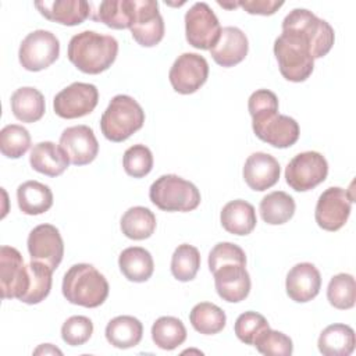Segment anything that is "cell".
Listing matches in <instances>:
<instances>
[{"label":"cell","mask_w":356,"mask_h":356,"mask_svg":"<svg viewBox=\"0 0 356 356\" xmlns=\"http://www.w3.org/2000/svg\"><path fill=\"white\" fill-rule=\"evenodd\" d=\"M118 53V42L111 35L83 31L71 38L68 60L85 74H100L111 67Z\"/></svg>","instance_id":"1"},{"label":"cell","mask_w":356,"mask_h":356,"mask_svg":"<svg viewBox=\"0 0 356 356\" xmlns=\"http://www.w3.org/2000/svg\"><path fill=\"white\" fill-rule=\"evenodd\" d=\"M64 298L78 306L99 307L108 296V282L92 264L79 263L68 268L63 278Z\"/></svg>","instance_id":"2"},{"label":"cell","mask_w":356,"mask_h":356,"mask_svg":"<svg viewBox=\"0 0 356 356\" xmlns=\"http://www.w3.org/2000/svg\"><path fill=\"white\" fill-rule=\"evenodd\" d=\"M274 54L281 75L291 82L306 81L314 68L309 42L299 33L282 31L274 42Z\"/></svg>","instance_id":"3"},{"label":"cell","mask_w":356,"mask_h":356,"mask_svg":"<svg viewBox=\"0 0 356 356\" xmlns=\"http://www.w3.org/2000/svg\"><path fill=\"white\" fill-rule=\"evenodd\" d=\"M143 122L145 111L140 104L128 95H117L100 118V129L108 140L124 142L139 131Z\"/></svg>","instance_id":"4"},{"label":"cell","mask_w":356,"mask_h":356,"mask_svg":"<svg viewBox=\"0 0 356 356\" xmlns=\"http://www.w3.org/2000/svg\"><path fill=\"white\" fill-rule=\"evenodd\" d=\"M149 197L163 211H192L200 204L199 189L175 174L159 177L150 185Z\"/></svg>","instance_id":"5"},{"label":"cell","mask_w":356,"mask_h":356,"mask_svg":"<svg viewBox=\"0 0 356 356\" xmlns=\"http://www.w3.org/2000/svg\"><path fill=\"white\" fill-rule=\"evenodd\" d=\"M282 31L302 35L309 42L313 58L324 57L335 40L332 26L306 8L292 10L282 21Z\"/></svg>","instance_id":"6"},{"label":"cell","mask_w":356,"mask_h":356,"mask_svg":"<svg viewBox=\"0 0 356 356\" xmlns=\"http://www.w3.org/2000/svg\"><path fill=\"white\" fill-rule=\"evenodd\" d=\"M252 127L254 135L278 149H285L296 143L299 139L298 122L284 114H278V110L264 111L252 117Z\"/></svg>","instance_id":"7"},{"label":"cell","mask_w":356,"mask_h":356,"mask_svg":"<svg viewBox=\"0 0 356 356\" xmlns=\"http://www.w3.org/2000/svg\"><path fill=\"white\" fill-rule=\"evenodd\" d=\"M328 163L318 152L296 154L285 168V181L296 192H306L325 181Z\"/></svg>","instance_id":"8"},{"label":"cell","mask_w":356,"mask_h":356,"mask_svg":"<svg viewBox=\"0 0 356 356\" xmlns=\"http://www.w3.org/2000/svg\"><path fill=\"white\" fill-rule=\"evenodd\" d=\"M60 54V42L54 33L38 29L28 33L21 42L18 58L28 71H42L50 67Z\"/></svg>","instance_id":"9"},{"label":"cell","mask_w":356,"mask_h":356,"mask_svg":"<svg viewBox=\"0 0 356 356\" xmlns=\"http://www.w3.org/2000/svg\"><path fill=\"white\" fill-rule=\"evenodd\" d=\"M185 33L191 46L210 50L218 40L221 26L210 6L204 1L195 3L185 14Z\"/></svg>","instance_id":"10"},{"label":"cell","mask_w":356,"mask_h":356,"mask_svg":"<svg viewBox=\"0 0 356 356\" xmlns=\"http://www.w3.org/2000/svg\"><path fill=\"white\" fill-rule=\"evenodd\" d=\"M97 102L99 92L95 85L74 82L56 95L53 108L58 117L72 120L90 114L97 106Z\"/></svg>","instance_id":"11"},{"label":"cell","mask_w":356,"mask_h":356,"mask_svg":"<svg viewBox=\"0 0 356 356\" xmlns=\"http://www.w3.org/2000/svg\"><path fill=\"white\" fill-rule=\"evenodd\" d=\"M353 196L339 186L325 189L316 204L314 218L320 228L325 231H338L345 225L350 214Z\"/></svg>","instance_id":"12"},{"label":"cell","mask_w":356,"mask_h":356,"mask_svg":"<svg viewBox=\"0 0 356 356\" xmlns=\"http://www.w3.org/2000/svg\"><path fill=\"white\" fill-rule=\"evenodd\" d=\"M132 38L143 47L159 44L164 36V21L154 0H134V19L131 24Z\"/></svg>","instance_id":"13"},{"label":"cell","mask_w":356,"mask_h":356,"mask_svg":"<svg viewBox=\"0 0 356 356\" xmlns=\"http://www.w3.org/2000/svg\"><path fill=\"white\" fill-rule=\"evenodd\" d=\"M209 64L196 53H184L172 64L168 79L172 89L181 95H191L207 81Z\"/></svg>","instance_id":"14"},{"label":"cell","mask_w":356,"mask_h":356,"mask_svg":"<svg viewBox=\"0 0 356 356\" xmlns=\"http://www.w3.org/2000/svg\"><path fill=\"white\" fill-rule=\"evenodd\" d=\"M29 285L28 266L21 253L13 246L0 249V292L3 299H21Z\"/></svg>","instance_id":"15"},{"label":"cell","mask_w":356,"mask_h":356,"mask_svg":"<svg viewBox=\"0 0 356 356\" xmlns=\"http://www.w3.org/2000/svg\"><path fill=\"white\" fill-rule=\"evenodd\" d=\"M28 252L33 261H40L53 271L64 256V242L60 231L51 224H40L28 235Z\"/></svg>","instance_id":"16"},{"label":"cell","mask_w":356,"mask_h":356,"mask_svg":"<svg viewBox=\"0 0 356 356\" xmlns=\"http://www.w3.org/2000/svg\"><path fill=\"white\" fill-rule=\"evenodd\" d=\"M60 146L74 165L92 163L99 153V143L93 129L88 125H75L63 131Z\"/></svg>","instance_id":"17"},{"label":"cell","mask_w":356,"mask_h":356,"mask_svg":"<svg viewBox=\"0 0 356 356\" xmlns=\"http://www.w3.org/2000/svg\"><path fill=\"white\" fill-rule=\"evenodd\" d=\"M214 285L218 296L229 303H238L250 292V275L246 266L229 263L218 267L214 273Z\"/></svg>","instance_id":"18"},{"label":"cell","mask_w":356,"mask_h":356,"mask_svg":"<svg viewBox=\"0 0 356 356\" xmlns=\"http://www.w3.org/2000/svg\"><path fill=\"white\" fill-rule=\"evenodd\" d=\"M280 163L268 153H252L243 165V179L253 191L263 192L274 186L280 179Z\"/></svg>","instance_id":"19"},{"label":"cell","mask_w":356,"mask_h":356,"mask_svg":"<svg viewBox=\"0 0 356 356\" xmlns=\"http://www.w3.org/2000/svg\"><path fill=\"white\" fill-rule=\"evenodd\" d=\"M285 288L288 296L298 302L305 303L314 299L321 288L320 271L312 263H298L286 274Z\"/></svg>","instance_id":"20"},{"label":"cell","mask_w":356,"mask_h":356,"mask_svg":"<svg viewBox=\"0 0 356 356\" xmlns=\"http://www.w3.org/2000/svg\"><path fill=\"white\" fill-rule=\"evenodd\" d=\"M249 50L246 35L236 26L221 28L217 43L210 49L213 60L221 67H234L245 60Z\"/></svg>","instance_id":"21"},{"label":"cell","mask_w":356,"mask_h":356,"mask_svg":"<svg viewBox=\"0 0 356 356\" xmlns=\"http://www.w3.org/2000/svg\"><path fill=\"white\" fill-rule=\"evenodd\" d=\"M35 7L49 21L74 26L90 17V3L85 0H44L36 1Z\"/></svg>","instance_id":"22"},{"label":"cell","mask_w":356,"mask_h":356,"mask_svg":"<svg viewBox=\"0 0 356 356\" xmlns=\"http://www.w3.org/2000/svg\"><path fill=\"white\" fill-rule=\"evenodd\" d=\"M29 163L40 174L58 177L68 168L70 159L61 146L53 142H39L31 150Z\"/></svg>","instance_id":"23"},{"label":"cell","mask_w":356,"mask_h":356,"mask_svg":"<svg viewBox=\"0 0 356 356\" xmlns=\"http://www.w3.org/2000/svg\"><path fill=\"white\" fill-rule=\"evenodd\" d=\"M222 228L234 235H249L257 222L254 207L242 199L228 202L220 214Z\"/></svg>","instance_id":"24"},{"label":"cell","mask_w":356,"mask_h":356,"mask_svg":"<svg viewBox=\"0 0 356 356\" xmlns=\"http://www.w3.org/2000/svg\"><path fill=\"white\" fill-rule=\"evenodd\" d=\"M317 345L324 356H349L356 345L355 331L346 324H331L321 331Z\"/></svg>","instance_id":"25"},{"label":"cell","mask_w":356,"mask_h":356,"mask_svg":"<svg viewBox=\"0 0 356 356\" xmlns=\"http://www.w3.org/2000/svg\"><path fill=\"white\" fill-rule=\"evenodd\" d=\"M118 266L124 277L132 282L147 281L154 270L150 252L140 246H131L124 249L118 257Z\"/></svg>","instance_id":"26"},{"label":"cell","mask_w":356,"mask_h":356,"mask_svg":"<svg viewBox=\"0 0 356 356\" xmlns=\"http://www.w3.org/2000/svg\"><path fill=\"white\" fill-rule=\"evenodd\" d=\"M18 207L24 214L38 216L53 206L51 189L38 181H26L17 189Z\"/></svg>","instance_id":"27"},{"label":"cell","mask_w":356,"mask_h":356,"mask_svg":"<svg viewBox=\"0 0 356 356\" xmlns=\"http://www.w3.org/2000/svg\"><path fill=\"white\" fill-rule=\"evenodd\" d=\"M143 335L142 323L134 316H117L106 325V339L118 349L136 346Z\"/></svg>","instance_id":"28"},{"label":"cell","mask_w":356,"mask_h":356,"mask_svg":"<svg viewBox=\"0 0 356 356\" xmlns=\"http://www.w3.org/2000/svg\"><path fill=\"white\" fill-rule=\"evenodd\" d=\"M10 102L14 117L22 122L39 121L46 110L43 95L32 86H24L17 89L11 95Z\"/></svg>","instance_id":"29"},{"label":"cell","mask_w":356,"mask_h":356,"mask_svg":"<svg viewBox=\"0 0 356 356\" xmlns=\"http://www.w3.org/2000/svg\"><path fill=\"white\" fill-rule=\"evenodd\" d=\"M90 18L113 29L131 28L134 19V0H104L90 11Z\"/></svg>","instance_id":"30"},{"label":"cell","mask_w":356,"mask_h":356,"mask_svg":"<svg viewBox=\"0 0 356 356\" xmlns=\"http://www.w3.org/2000/svg\"><path fill=\"white\" fill-rule=\"evenodd\" d=\"M295 200L282 191H274L266 195L260 202V216L270 225H281L289 221L295 213Z\"/></svg>","instance_id":"31"},{"label":"cell","mask_w":356,"mask_h":356,"mask_svg":"<svg viewBox=\"0 0 356 356\" xmlns=\"http://www.w3.org/2000/svg\"><path fill=\"white\" fill-rule=\"evenodd\" d=\"M120 225L127 238L134 241L147 239L156 229V216L147 207L135 206L122 214Z\"/></svg>","instance_id":"32"},{"label":"cell","mask_w":356,"mask_h":356,"mask_svg":"<svg viewBox=\"0 0 356 356\" xmlns=\"http://www.w3.org/2000/svg\"><path fill=\"white\" fill-rule=\"evenodd\" d=\"M192 327L204 335H214L222 331L227 323V316L221 307L210 302H202L193 306L189 313Z\"/></svg>","instance_id":"33"},{"label":"cell","mask_w":356,"mask_h":356,"mask_svg":"<svg viewBox=\"0 0 356 356\" xmlns=\"http://www.w3.org/2000/svg\"><path fill=\"white\" fill-rule=\"evenodd\" d=\"M152 339L160 349L172 350L185 342L186 328L179 318L163 316L152 325Z\"/></svg>","instance_id":"34"},{"label":"cell","mask_w":356,"mask_h":356,"mask_svg":"<svg viewBox=\"0 0 356 356\" xmlns=\"http://www.w3.org/2000/svg\"><path fill=\"white\" fill-rule=\"evenodd\" d=\"M29 273V285L24 296L19 299L26 305H36L40 303L51 289V274L53 270L40 261H31L28 264Z\"/></svg>","instance_id":"35"},{"label":"cell","mask_w":356,"mask_h":356,"mask_svg":"<svg viewBox=\"0 0 356 356\" xmlns=\"http://www.w3.org/2000/svg\"><path fill=\"white\" fill-rule=\"evenodd\" d=\"M200 267L199 250L188 243L179 245L171 257V273L174 278L182 282L192 281Z\"/></svg>","instance_id":"36"},{"label":"cell","mask_w":356,"mask_h":356,"mask_svg":"<svg viewBox=\"0 0 356 356\" xmlns=\"http://www.w3.org/2000/svg\"><path fill=\"white\" fill-rule=\"evenodd\" d=\"M327 299L335 309H352L356 302V284L353 275L345 273L334 275L327 288Z\"/></svg>","instance_id":"37"},{"label":"cell","mask_w":356,"mask_h":356,"mask_svg":"<svg viewBox=\"0 0 356 356\" xmlns=\"http://www.w3.org/2000/svg\"><path fill=\"white\" fill-rule=\"evenodd\" d=\"M31 146V135L26 128L18 124L6 125L0 131V150L8 159H19Z\"/></svg>","instance_id":"38"},{"label":"cell","mask_w":356,"mask_h":356,"mask_svg":"<svg viewBox=\"0 0 356 356\" xmlns=\"http://www.w3.org/2000/svg\"><path fill=\"white\" fill-rule=\"evenodd\" d=\"M253 345L260 353L268 356H289L293 350L292 339L280 331L271 330L270 327L256 337Z\"/></svg>","instance_id":"39"},{"label":"cell","mask_w":356,"mask_h":356,"mask_svg":"<svg viewBox=\"0 0 356 356\" xmlns=\"http://www.w3.org/2000/svg\"><path fill=\"white\" fill-rule=\"evenodd\" d=\"M122 165L128 175L142 178L153 168V154L145 145H134L128 147L122 156Z\"/></svg>","instance_id":"40"},{"label":"cell","mask_w":356,"mask_h":356,"mask_svg":"<svg viewBox=\"0 0 356 356\" xmlns=\"http://www.w3.org/2000/svg\"><path fill=\"white\" fill-rule=\"evenodd\" d=\"M93 334V323L86 316H72L61 327V338L70 346H79Z\"/></svg>","instance_id":"41"},{"label":"cell","mask_w":356,"mask_h":356,"mask_svg":"<svg viewBox=\"0 0 356 356\" xmlns=\"http://www.w3.org/2000/svg\"><path fill=\"white\" fill-rule=\"evenodd\" d=\"M268 327V321L260 313L245 312L238 316L234 330L239 341L246 345H253L256 337Z\"/></svg>","instance_id":"42"},{"label":"cell","mask_w":356,"mask_h":356,"mask_svg":"<svg viewBox=\"0 0 356 356\" xmlns=\"http://www.w3.org/2000/svg\"><path fill=\"white\" fill-rule=\"evenodd\" d=\"M229 263L246 266V254L242 248L231 242L217 243L209 254V268L214 273L218 267Z\"/></svg>","instance_id":"43"},{"label":"cell","mask_w":356,"mask_h":356,"mask_svg":"<svg viewBox=\"0 0 356 356\" xmlns=\"http://www.w3.org/2000/svg\"><path fill=\"white\" fill-rule=\"evenodd\" d=\"M248 108L252 117L264 111L278 110V99L274 92L268 89H259L250 95Z\"/></svg>","instance_id":"44"},{"label":"cell","mask_w":356,"mask_h":356,"mask_svg":"<svg viewBox=\"0 0 356 356\" xmlns=\"http://www.w3.org/2000/svg\"><path fill=\"white\" fill-rule=\"evenodd\" d=\"M238 7H242L249 14L259 15H273L280 7L284 6V1L277 0H241L236 1Z\"/></svg>","instance_id":"45"},{"label":"cell","mask_w":356,"mask_h":356,"mask_svg":"<svg viewBox=\"0 0 356 356\" xmlns=\"http://www.w3.org/2000/svg\"><path fill=\"white\" fill-rule=\"evenodd\" d=\"M33 353H35V355H40V353H44V355H47V353H57V355H61L63 352H61L60 349L54 348L51 343H43V345H40Z\"/></svg>","instance_id":"46"}]
</instances>
